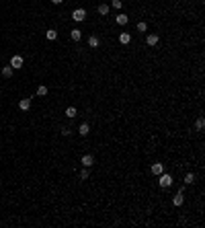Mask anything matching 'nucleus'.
Wrapping results in <instances>:
<instances>
[{
    "mask_svg": "<svg viewBox=\"0 0 205 228\" xmlns=\"http://www.w3.org/2000/svg\"><path fill=\"white\" fill-rule=\"evenodd\" d=\"M72 19H74L76 23L84 21V19H86V11H84V8H76V11L72 12Z\"/></svg>",
    "mask_w": 205,
    "mask_h": 228,
    "instance_id": "1",
    "label": "nucleus"
},
{
    "mask_svg": "<svg viewBox=\"0 0 205 228\" xmlns=\"http://www.w3.org/2000/svg\"><path fill=\"white\" fill-rule=\"evenodd\" d=\"M170 185H172V177L162 173V175H160V187H170Z\"/></svg>",
    "mask_w": 205,
    "mask_h": 228,
    "instance_id": "2",
    "label": "nucleus"
},
{
    "mask_svg": "<svg viewBox=\"0 0 205 228\" xmlns=\"http://www.w3.org/2000/svg\"><path fill=\"white\" fill-rule=\"evenodd\" d=\"M11 66H12V70H19V68H23V58H21V56H12V60H11Z\"/></svg>",
    "mask_w": 205,
    "mask_h": 228,
    "instance_id": "3",
    "label": "nucleus"
},
{
    "mask_svg": "<svg viewBox=\"0 0 205 228\" xmlns=\"http://www.w3.org/2000/svg\"><path fill=\"white\" fill-rule=\"evenodd\" d=\"M80 162H82V167H92V164H94V156H92V154H84Z\"/></svg>",
    "mask_w": 205,
    "mask_h": 228,
    "instance_id": "4",
    "label": "nucleus"
},
{
    "mask_svg": "<svg viewBox=\"0 0 205 228\" xmlns=\"http://www.w3.org/2000/svg\"><path fill=\"white\" fill-rule=\"evenodd\" d=\"M70 37H72L74 41H80V39H82V31H80V29H72V31H70Z\"/></svg>",
    "mask_w": 205,
    "mask_h": 228,
    "instance_id": "5",
    "label": "nucleus"
},
{
    "mask_svg": "<svg viewBox=\"0 0 205 228\" xmlns=\"http://www.w3.org/2000/svg\"><path fill=\"white\" fill-rule=\"evenodd\" d=\"M19 107H21L23 111H29V107H31V99H21V101H19Z\"/></svg>",
    "mask_w": 205,
    "mask_h": 228,
    "instance_id": "6",
    "label": "nucleus"
},
{
    "mask_svg": "<svg viewBox=\"0 0 205 228\" xmlns=\"http://www.w3.org/2000/svg\"><path fill=\"white\" fill-rule=\"evenodd\" d=\"M88 132H90V126H88V123H82V126L78 127V134H80V136H88Z\"/></svg>",
    "mask_w": 205,
    "mask_h": 228,
    "instance_id": "7",
    "label": "nucleus"
},
{
    "mask_svg": "<svg viewBox=\"0 0 205 228\" xmlns=\"http://www.w3.org/2000/svg\"><path fill=\"white\" fill-rule=\"evenodd\" d=\"M129 41H131V35H129V33H121V35H119V43H123V45H127Z\"/></svg>",
    "mask_w": 205,
    "mask_h": 228,
    "instance_id": "8",
    "label": "nucleus"
},
{
    "mask_svg": "<svg viewBox=\"0 0 205 228\" xmlns=\"http://www.w3.org/2000/svg\"><path fill=\"white\" fill-rule=\"evenodd\" d=\"M152 173H154V175H162V173H164V167H162L160 162H156V164H152Z\"/></svg>",
    "mask_w": 205,
    "mask_h": 228,
    "instance_id": "9",
    "label": "nucleus"
},
{
    "mask_svg": "<svg viewBox=\"0 0 205 228\" xmlns=\"http://www.w3.org/2000/svg\"><path fill=\"white\" fill-rule=\"evenodd\" d=\"M45 37L49 39V41H54V39L57 37V31H56V29H47V31H45Z\"/></svg>",
    "mask_w": 205,
    "mask_h": 228,
    "instance_id": "10",
    "label": "nucleus"
},
{
    "mask_svg": "<svg viewBox=\"0 0 205 228\" xmlns=\"http://www.w3.org/2000/svg\"><path fill=\"white\" fill-rule=\"evenodd\" d=\"M158 39H160L158 35L152 33V35H148V39H146V41H148V45H156V43H158Z\"/></svg>",
    "mask_w": 205,
    "mask_h": 228,
    "instance_id": "11",
    "label": "nucleus"
},
{
    "mask_svg": "<svg viewBox=\"0 0 205 228\" xmlns=\"http://www.w3.org/2000/svg\"><path fill=\"white\" fill-rule=\"evenodd\" d=\"M2 76H4V78H11L12 76V66H4V68H2Z\"/></svg>",
    "mask_w": 205,
    "mask_h": 228,
    "instance_id": "12",
    "label": "nucleus"
},
{
    "mask_svg": "<svg viewBox=\"0 0 205 228\" xmlns=\"http://www.w3.org/2000/svg\"><path fill=\"white\" fill-rule=\"evenodd\" d=\"M172 204H174V205H182V193H181V191H179V195L172 197Z\"/></svg>",
    "mask_w": 205,
    "mask_h": 228,
    "instance_id": "13",
    "label": "nucleus"
},
{
    "mask_svg": "<svg viewBox=\"0 0 205 228\" xmlns=\"http://www.w3.org/2000/svg\"><path fill=\"white\" fill-rule=\"evenodd\" d=\"M99 43H101V41H99V37H94V35L88 39V45H90V47H99Z\"/></svg>",
    "mask_w": 205,
    "mask_h": 228,
    "instance_id": "14",
    "label": "nucleus"
},
{
    "mask_svg": "<svg viewBox=\"0 0 205 228\" xmlns=\"http://www.w3.org/2000/svg\"><path fill=\"white\" fill-rule=\"evenodd\" d=\"M195 127H197L199 132H201V130H203V127H205V119H203V117H199V119L195 121Z\"/></svg>",
    "mask_w": 205,
    "mask_h": 228,
    "instance_id": "15",
    "label": "nucleus"
},
{
    "mask_svg": "<svg viewBox=\"0 0 205 228\" xmlns=\"http://www.w3.org/2000/svg\"><path fill=\"white\" fill-rule=\"evenodd\" d=\"M117 25H127V14H117Z\"/></svg>",
    "mask_w": 205,
    "mask_h": 228,
    "instance_id": "16",
    "label": "nucleus"
},
{
    "mask_svg": "<svg viewBox=\"0 0 205 228\" xmlns=\"http://www.w3.org/2000/svg\"><path fill=\"white\" fill-rule=\"evenodd\" d=\"M66 117H70V119L76 117V107H68V109H66Z\"/></svg>",
    "mask_w": 205,
    "mask_h": 228,
    "instance_id": "17",
    "label": "nucleus"
},
{
    "mask_svg": "<svg viewBox=\"0 0 205 228\" xmlns=\"http://www.w3.org/2000/svg\"><path fill=\"white\" fill-rule=\"evenodd\" d=\"M99 14H109V4H101L99 6Z\"/></svg>",
    "mask_w": 205,
    "mask_h": 228,
    "instance_id": "18",
    "label": "nucleus"
},
{
    "mask_svg": "<svg viewBox=\"0 0 205 228\" xmlns=\"http://www.w3.org/2000/svg\"><path fill=\"white\" fill-rule=\"evenodd\" d=\"M137 31H142V33H146V31H148V25L144 23V21H139V23H137Z\"/></svg>",
    "mask_w": 205,
    "mask_h": 228,
    "instance_id": "19",
    "label": "nucleus"
},
{
    "mask_svg": "<svg viewBox=\"0 0 205 228\" xmlns=\"http://www.w3.org/2000/svg\"><path fill=\"white\" fill-rule=\"evenodd\" d=\"M193 181H195V175H193V173H189V175L185 177V183H189V185H191Z\"/></svg>",
    "mask_w": 205,
    "mask_h": 228,
    "instance_id": "20",
    "label": "nucleus"
},
{
    "mask_svg": "<svg viewBox=\"0 0 205 228\" xmlns=\"http://www.w3.org/2000/svg\"><path fill=\"white\" fill-rule=\"evenodd\" d=\"M37 95H47V86L45 84H41V86L37 89Z\"/></svg>",
    "mask_w": 205,
    "mask_h": 228,
    "instance_id": "21",
    "label": "nucleus"
},
{
    "mask_svg": "<svg viewBox=\"0 0 205 228\" xmlns=\"http://www.w3.org/2000/svg\"><path fill=\"white\" fill-rule=\"evenodd\" d=\"M80 179H88V167H84V171H80Z\"/></svg>",
    "mask_w": 205,
    "mask_h": 228,
    "instance_id": "22",
    "label": "nucleus"
},
{
    "mask_svg": "<svg viewBox=\"0 0 205 228\" xmlns=\"http://www.w3.org/2000/svg\"><path fill=\"white\" fill-rule=\"evenodd\" d=\"M113 6L115 8H121V0H113Z\"/></svg>",
    "mask_w": 205,
    "mask_h": 228,
    "instance_id": "23",
    "label": "nucleus"
},
{
    "mask_svg": "<svg viewBox=\"0 0 205 228\" xmlns=\"http://www.w3.org/2000/svg\"><path fill=\"white\" fill-rule=\"evenodd\" d=\"M51 2H54V4H62L64 0H51Z\"/></svg>",
    "mask_w": 205,
    "mask_h": 228,
    "instance_id": "24",
    "label": "nucleus"
}]
</instances>
